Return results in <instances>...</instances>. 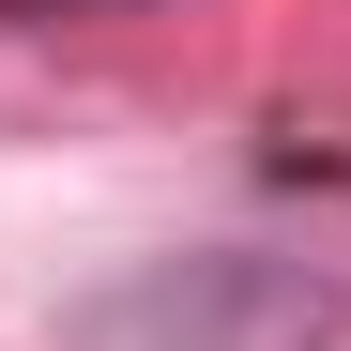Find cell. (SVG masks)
Listing matches in <instances>:
<instances>
[{"instance_id": "7a4b0ae2", "label": "cell", "mask_w": 351, "mask_h": 351, "mask_svg": "<svg viewBox=\"0 0 351 351\" xmlns=\"http://www.w3.org/2000/svg\"><path fill=\"white\" fill-rule=\"evenodd\" d=\"M62 16H107V0H0V31H62Z\"/></svg>"}, {"instance_id": "6da1fadb", "label": "cell", "mask_w": 351, "mask_h": 351, "mask_svg": "<svg viewBox=\"0 0 351 351\" xmlns=\"http://www.w3.org/2000/svg\"><path fill=\"white\" fill-rule=\"evenodd\" d=\"M351 336V275L336 260H275V245H199L153 260L92 306V351H336Z\"/></svg>"}]
</instances>
